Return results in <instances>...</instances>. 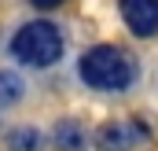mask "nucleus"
I'll list each match as a JSON object with an SVG mask.
<instances>
[{"instance_id": "1", "label": "nucleus", "mask_w": 158, "mask_h": 151, "mask_svg": "<svg viewBox=\"0 0 158 151\" xmlns=\"http://www.w3.org/2000/svg\"><path fill=\"white\" fill-rule=\"evenodd\" d=\"M77 77L92 92H129L140 77L136 55L118 44H92L77 59Z\"/></svg>"}, {"instance_id": "2", "label": "nucleus", "mask_w": 158, "mask_h": 151, "mask_svg": "<svg viewBox=\"0 0 158 151\" xmlns=\"http://www.w3.org/2000/svg\"><path fill=\"white\" fill-rule=\"evenodd\" d=\"M66 52V41L59 33L55 22L48 19H33V22H22L11 41H7V55L19 63V67H30V70H48L63 59Z\"/></svg>"}, {"instance_id": "3", "label": "nucleus", "mask_w": 158, "mask_h": 151, "mask_svg": "<svg viewBox=\"0 0 158 151\" xmlns=\"http://www.w3.org/2000/svg\"><path fill=\"white\" fill-rule=\"evenodd\" d=\"M143 136H151L143 122H107L96 133V151H132Z\"/></svg>"}, {"instance_id": "4", "label": "nucleus", "mask_w": 158, "mask_h": 151, "mask_svg": "<svg viewBox=\"0 0 158 151\" xmlns=\"http://www.w3.org/2000/svg\"><path fill=\"white\" fill-rule=\"evenodd\" d=\"M132 37H158V0H118Z\"/></svg>"}, {"instance_id": "5", "label": "nucleus", "mask_w": 158, "mask_h": 151, "mask_svg": "<svg viewBox=\"0 0 158 151\" xmlns=\"http://www.w3.org/2000/svg\"><path fill=\"white\" fill-rule=\"evenodd\" d=\"M52 140H55V151H85L88 148V129L77 118H63V122H55Z\"/></svg>"}, {"instance_id": "6", "label": "nucleus", "mask_w": 158, "mask_h": 151, "mask_svg": "<svg viewBox=\"0 0 158 151\" xmlns=\"http://www.w3.org/2000/svg\"><path fill=\"white\" fill-rule=\"evenodd\" d=\"M4 144H7V151H40L44 136H40L37 125H15V129L4 136Z\"/></svg>"}, {"instance_id": "7", "label": "nucleus", "mask_w": 158, "mask_h": 151, "mask_svg": "<svg viewBox=\"0 0 158 151\" xmlns=\"http://www.w3.org/2000/svg\"><path fill=\"white\" fill-rule=\"evenodd\" d=\"M26 96V81L15 70H0V107H15Z\"/></svg>"}, {"instance_id": "8", "label": "nucleus", "mask_w": 158, "mask_h": 151, "mask_svg": "<svg viewBox=\"0 0 158 151\" xmlns=\"http://www.w3.org/2000/svg\"><path fill=\"white\" fill-rule=\"evenodd\" d=\"M30 4H33V7H40V11H52V7H59L63 0H30Z\"/></svg>"}]
</instances>
